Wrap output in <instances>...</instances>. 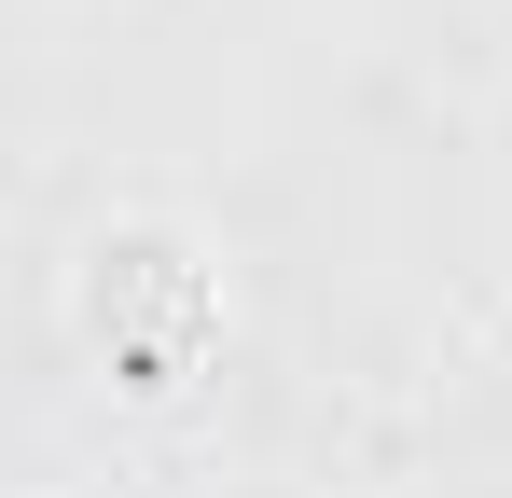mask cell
Listing matches in <instances>:
<instances>
[{"instance_id":"cell-1","label":"cell","mask_w":512,"mask_h":498,"mask_svg":"<svg viewBox=\"0 0 512 498\" xmlns=\"http://www.w3.org/2000/svg\"><path fill=\"white\" fill-rule=\"evenodd\" d=\"M70 305H84L97 360L139 388V402H167L180 374L222 346V277H208V249L180 236V222H111L84 249V277H70Z\"/></svg>"}]
</instances>
